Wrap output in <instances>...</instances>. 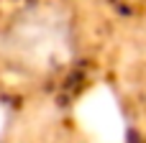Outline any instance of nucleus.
I'll return each instance as SVG.
<instances>
[{"label": "nucleus", "mask_w": 146, "mask_h": 143, "mask_svg": "<svg viewBox=\"0 0 146 143\" xmlns=\"http://www.w3.org/2000/svg\"><path fill=\"white\" fill-rule=\"evenodd\" d=\"M67 43V26L62 15L51 10H33L18 18L10 28V46L36 61H54V54Z\"/></svg>", "instance_id": "f257e3e1"}]
</instances>
